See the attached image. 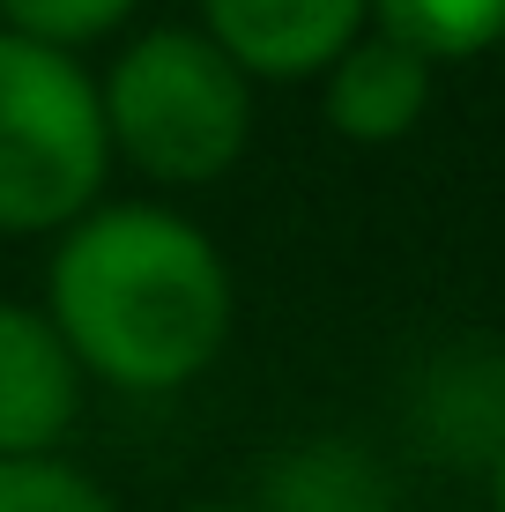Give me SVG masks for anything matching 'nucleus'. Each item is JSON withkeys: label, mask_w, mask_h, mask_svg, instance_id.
I'll list each match as a JSON object with an SVG mask.
<instances>
[{"label": "nucleus", "mask_w": 505, "mask_h": 512, "mask_svg": "<svg viewBox=\"0 0 505 512\" xmlns=\"http://www.w3.org/2000/svg\"><path fill=\"white\" fill-rule=\"evenodd\" d=\"M231 260L179 208L119 201L60 231L45 320L119 394H179L231 342Z\"/></svg>", "instance_id": "obj_1"}, {"label": "nucleus", "mask_w": 505, "mask_h": 512, "mask_svg": "<svg viewBox=\"0 0 505 512\" xmlns=\"http://www.w3.org/2000/svg\"><path fill=\"white\" fill-rule=\"evenodd\" d=\"M104 141L149 171L156 186H208L246 156L253 134V82L208 30H149L104 75Z\"/></svg>", "instance_id": "obj_2"}, {"label": "nucleus", "mask_w": 505, "mask_h": 512, "mask_svg": "<svg viewBox=\"0 0 505 512\" xmlns=\"http://www.w3.org/2000/svg\"><path fill=\"white\" fill-rule=\"evenodd\" d=\"M112 179L97 82L75 52L0 30V238L67 231Z\"/></svg>", "instance_id": "obj_3"}, {"label": "nucleus", "mask_w": 505, "mask_h": 512, "mask_svg": "<svg viewBox=\"0 0 505 512\" xmlns=\"http://www.w3.org/2000/svg\"><path fill=\"white\" fill-rule=\"evenodd\" d=\"M208 45L231 52L238 75L260 82H305L327 75L364 38V0H201Z\"/></svg>", "instance_id": "obj_4"}, {"label": "nucleus", "mask_w": 505, "mask_h": 512, "mask_svg": "<svg viewBox=\"0 0 505 512\" xmlns=\"http://www.w3.org/2000/svg\"><path fill=\"white\" fill-rule=\"evenodd\" d=\"M82 364L60 342V327L38 305L0 297V461L60 453V438L82 416Z\"/></svg>", "instance_id": "obj_5"}, {"label": "nucleus", "mask_w": 505, "mask_h": 512, "mask_svg": "<svg viewBox=\"0 0 505 512\" xmlns=\"http://www.w3.org/2000/svg\"><path fill=\"white\" fill-rule=\"evenodd\" d=\"M409 438L446 468H491L505 453V342H446L409 386Z\"/></svg>", "instance_id": "obj_6"}, {"label": "nucleus", "mask_w": 505, "mask_h": 512, "mask_svg": "<svg viewBox=\"0 0 505 512\" xmlns=\"http://www.w3.org/2000/svg\"><path fill=\"white\" fill-rule=\"evenodd\" d=\"M320 112L342 141H364V149L402 141V134H416V119L431 112V60L409 52L402 38H387V30H364V38L327 67Z\"/></svg>", "instance_id": "obj_7"}, {"label": "nucleus", "mask_w": 505, "mask_h": 512, "mask_svg": "<svg viewBox=\"0 0 505 512\" xmlns=\"http://www.w3.org/2000/svg\"><path fill=\"white\" fill-rule=\"evenodd\" d=\"M260 512H402V498L372 446L298 438L260 468Z\"/></svg>", "instance_id": "obj_8"}, {"label": "nucleus", "mask_w": 505, "mask_h": 512, "mask_svg": "<svg viewBox=\"0 0 505 512\" xmlns=\"http://www.w3.org/2000/svg\"><path fill=\"white\" fill-rule=\"evenodd\" d=\"M364 15L409 52H424L431 67L476 60L505 38V0H364Z\"/></svg>", "instance_id": "obj_9"}, {"label": "nucleus", "mask_w": 505, "mask_h": 512, "mask_svg": "<svg viewBox=\"0 0 505 512\" xmlns=\"http://www.w3.org/2000/svg\"><path fill=\"white\" fill-rule=\"evenodd\" d=\"M134 15V0H0V30L15 38H38V45H97L104 30H119Z\"/></svg>", "instance_id": "obj_10"}, {"label": "nucleus", "mask_w": 505, "mask_h": 512, "mask_svg": "<svg viewBox=\"0 0 505 512\" xmlns=\"http://www.w3.org/2000/svg\"><path fill=\"white\" fill-rule=\"evenodd\" d=\"M0 512H112V498L97 490V475L38 453V461H0Z\"/></svg>", "instance_id": "obj_11"}, {"label": "nucleus", "mask_w": 505, "mask_h": 512, "mask_svg": "<svg viewBox=\"0 0 505 512\" xmlns=\"http://www.w3.org/2000/svg\"><path fill=\"white\" fill-rule=\"evenodd\" d=\"M483 483H491V512H505V453H498L491 468H483Z\"/></svg>", "instance_id": "obj_12"}, {"label": "nucleus", "mask_w": 505, "mask_h": 512, "mask_svg": "<svg viewBox=\"0 0 505 512\" xmlns=\"http://www.w3.org/2000/svg\"><path fill=\"white\" fill-rule=\"evenodd\" d=\"M186 512H260V505H186Z\"/></svg>", "instance_id": "obj_13"}]
</instances>
